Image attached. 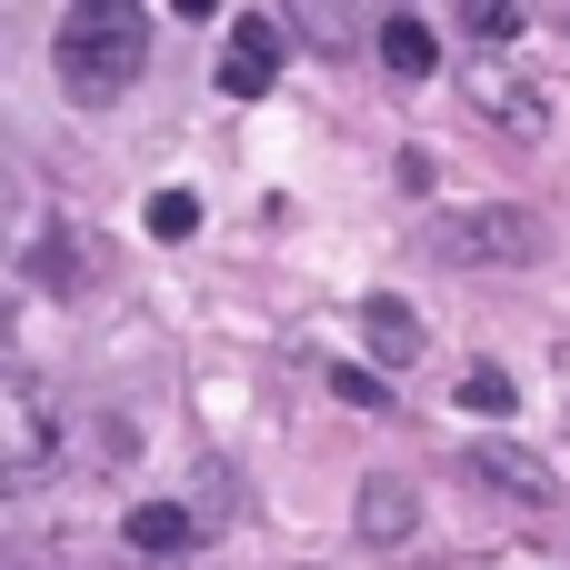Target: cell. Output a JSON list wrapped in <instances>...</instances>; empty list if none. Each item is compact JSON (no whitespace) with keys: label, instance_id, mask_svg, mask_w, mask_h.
I'll use <instances>...</instances> for the list:
<instances>
[{"label":"cell","instance_id":"obj_1","mask_svg":"<svg viewBox=\"0 0 570 570\" xmlns=\"http://www.w3.org/2000/svg\"><path fill=\"white\" fill-rule=\"evenodd\" d=\"M50 70H60V90H70L80 110L130 100L140 70H150V10H130V0H80V10H60Z\"/></svg>","mask_w":570,"mask_h":570},{"label":"cell","instance_id":"obj_2","mask_svg":"<svg viewBox=\"0 0 570 570\" xmlns=\"http://www.w3.org/2000/svg\"><path fill=\"white\" fill-rule=\"evenodd\" d=\"M541 250H551V230L521 200H471V210H431L421 220V261H441V271H521Z\"/></svg>","mask_w":570,"mask_h":570},{"label":"cell","instance_id":"obj_3","mask_svg":"<svg viewBox=\"0 0 570 570\" xmlns=\"http://www.w3.org/2000/svg\"><path fill=\"white\" fill-rule=\"evenodd\" d=\"M60 401L30 381V371H0V491H30V481H50V461H60Z\"/></svg>","mask_w":570,"mask_h":570},{"label":"cell","instance_id":"obj_4","mask_svg":"<svg viewBox=\"0 0 570 570\" xmlns=\"http://www.w3.org/2000/svg\"><path fill=\"white\" fill-rule=\"evenodd\" d=\"M461 90H471V110H481V120H501L511 140H541V130H551V90H541L531 70H511V60H471V70H461Z\"/></svg>","mask_w":570,"mask_h":570},{"label":"cell","instance_id":"obj_5","mask_svg":"<svg viewBox=\"0 0 570 570\" xmlns=\"http://www.w3.org/2000/svg\"><path fill=\"white\" fill-rule=\"evenodd\" d=\"M281 60H291V30L250 10V20H230V50H220V90H230V100H261V90L281 80Z\"/></svg>","mask_w":570,"mask_h":570},{"label":"cell","instance_id":"obj_6","mask_svg":"<svg viewBox=\"0 0 570 570\" xmlns=\"http://www.w3.org/2000/svg\"><path fill=\"white\" fill-rule=\"evenodd\" d=\"M351 521H361V551L401 561V551L421 541V491H411V481H391V471H371V481H361V511H351Z\"/></svg>","mask_w":570,"mask_h":570},{"label":"cell","instance_id":"obj_7","mask_svg":"<svg viewBox=\"0 0 570 570\" xmlns=\"http://www.w3.org/2000/svg\"><path fill=\"white\" fill-rule=\"evenodd\" d=\"M120 541H130L140 561H190L210 531H200V511H180V501H140V511L120 521Z\"/></svg>","mask_w":570,"mask_h":570},{"label":"cell","instance_id":"obj_8","mask_svg":"<svg viewBox=\"0 0 570 570\" xmlns=\"http://www.w3.org/2000/svg\"><path fill=\"white\" fill-rule=\"evenodd\" d=\"M471 471H481L491 491H511V501H531V511H551V501H561V481H551V471H541L531 451H511V441H481V451H471Z\"/></svg>","mask_w":570,"mask_h":570},{"label":"cell","instance_id":"obj_9","mask_svg":"<svg viewBox=\"0 0 570 570\" xmlns=\"http://www.w3.org/2000/svg\"><path fill=\"white\" fill-rule=\"evenodd\" d=\"M381 60H391L401 80H431V70H441V30H431L421 10H391V20H381Z\"/></svg>","mask_w":570,"mask_h":570},{"label":"cell","instance_id":"obj_10","mask_svg":"<svg viewBox=\"0 0 570 570\" xmlns=\"http://www.w3.org/2000/svg\"><path fill=\"white\" fill-rule=\"evenodd\" d=\"M361 331H371L381 371H411V361H421V321H411L401 301H371V311H361Z\"/></svg>","mask_w":570,"mask_h":570},{"label":"cell","instance_id":"obj_11","mask_svg":"<svg viewBox=\"0 0 570 570\" xmlns=\"http://www.w3.org/2000/svg\"><path fill=\"white\" fill-rule=\"evenodd\" d=\"M200 230V190H150V240H190Z\"/></svg>","mask_w":570,"mask_h":570},{"label":"cell","instance_id":"obj_12","mask_svg":"<svg viewBox=\"0 0 570 570\" xmlns=\"http://www.w3.org/2000/svg\"><path fill=\"white\" fill-rule=\"evenodd\" d=\"M521 20H531V10H501V0H471V10H461L471 40H521Z\"/></svg>","mask_w":570,"mask_h":570},{"label":"cell","instance_id":"obj_13","mask_svg":"<svg viewBox=\"0 0 570 570\" xmlns=\"http://www.w3.org/2000/svg\"><path fill=\"white\" fill-rule=\"evenodd\" d=\"M461 411H511V371H461Z\"/></svg>","mask_w":570,"mask_h":570},{"label":"cell","instance_id":"obj_14","mask_svg":"<svg viewBox=\"0 0 570 570\" xmlns=\"http://www.w3.org/2000/svg\"><path fill=\"white\" fill-rule=\"evenodd\" d=\"M20 220H30V200H20V180H10V170H0V250H10V240H20Z\"/></svg>","mask_w":570,"mask_h":570},{"label":"cell","instance_id":"obj_15","mask_svg":"<svg viewBox=\"0 0 570 570\" xmlns=\"http://www.w3.org/2000/svg\"><path fill=\"white\" fill-rule=\"evenodd\" d=\"M331 391H341V401H361V411H381V381H371V371H331Z\"/></svg>","mask_w":570,"mask_h":570}]
</instances>
